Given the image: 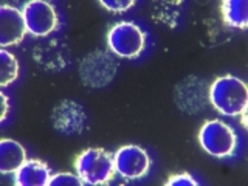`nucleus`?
<instances>
[{
    "label": "nucleus",
    "mask_w": 248,
    "mask_h": 186,
    "mask_svg": "<svg viewBox=\"0 0 248 186\" xmlns=\"http://www.w3.org/2000/svg\"><path fill=\"white\" fill-rule=\"evenodd\" d=\"M209 103L222 115L239 116L247 112L248 89L239 78L220 76L209 85Z\"/></svg>",
    "instance_id": "1"
},
{
    "label": "nucleus",
    "mask_w": 248,
    "mask_h": 186,
    "mask_svg": "<svg viewBox=\"0 0 248 186\" xmlns=\"http://www.w3.org/2000/svg\"><path fill=\"white\" fill-rule=\"evenodd\" d=\"M76 172L84 185L99 186L110 183L116 172L113 154L101 147L85 149L76 158Z\"/></svg>",
    "instance_id": "2"
},
{
    "label": "nucleus",
    "mask_w": 248,
    "mask_h": 186,
    "mask_svg": "<svg viewBox=\"0 0 248 186\" xmlns=\"http://www.w3.org/2000/svg\"><path fill=\"white\" fill-rule=\"evenodd\" d=\"M202 149L217 158L231 157L239 146V137L232 127L220 120L206 121L199 132Z\"/></svg>",
    "instance_id": "3"
},
{
    "label": "nucleus",
    "mask_w": 248,
    "mask_h": 186,
    "mask_svg": "<svg viewBox=\"0 0 248 186\" xmlns=\"http://www.w3.org/2000/svg\"><path fill=\"white\" fill-rule=\"evenodd\" d=\"M146 36L134 22H118L107 34L108 48L113 54L124 59H135L144 48Z\"/></svg>",
    "instance_id": "4"
},
{
    "label": "nucleus",
    "mask_w": 248,
    "mask_h": 186,
    "mask_svg": "<svg viewBox=\"0 0 248 186\" xmlns=\"http://www.w3.org/2000/svg\"><path fill=\"white\" fill-rule=\"evenodd\" d=\"M118 64L112 54L103 50H95L87 54L79 64V76L84 85L92 89H101L110 84L116 75Z\"/></svg>",
    "instance_id": "5"
},
{
    "label": "nucleus",
    "mask_w": 248,
    "mask_h": 186,
    "mask_svg": "<svg viewBox=\"0 0 248 186\" xmlns=\"http://www.w3.org/2000/svg\"><path fill=\"white\" fill-rule=\"evenodd\" d=\"M115 169L121 177L127 180H138L144 177L151 169V157L143 147L137 144H127L120 147L113 154Z\"/></svg>",
    "instance_id": "6"
},
{
    "label": "nucleus",
    "mask_w": 248,
    "mask_h": 186,
    "mask_svg": "<svg viewBox=\"0 0 248 186\" xmlns=\"http://www.w3.org/2000/svg\"><path fill=\"white\" fill-rule=\"evenodd\" d=\"M23 19L30 34L45 37L58 27V14L54 6L44 0H31L23 8Z\"/></svg>",
    "instance_id": "7"
},
{
    "label": "nucleus",
    "mask_w": 248,
    "mask_h": 186,
    "mask_svg": "<svg viewBox=\"0 0 248 186\" xmlns=\"http://www.w3.org/2000/svg\"><path fill=\"white\" fill-rule=\"evenodd\" d=\"M175 103L186 113H199L209 104V85L199 78H188L175 89Z\"/></svg>",
    "instance_id": "8"
},
{
    "label": "nucleus",
    "mask_w": 248,
    "mask_h": 186,
    "mask_svg": "<svg viewBox=\"0 0 248 186\" xmlns=\"http://www.w3.org/2000/svg\"><path fill=\"white\" fill-rule=\"evenodd\" d=\"M51 121L54 129L64 135H81L87 127L84 108L72 99H64L54 106Z\"/></svg>",
    "instance_id": "9"
},
{
    "label": "nucleus",
    "mask_w": 248,
    "mask_h": 186,
    "mask_svg": "<svg viewBox=\"0 0 248 186\" xmlns=\"http://www.w3.org/2000/svg\"><path fill=\"white\" fill-rule=\"evenodd\" d=\"M33 58L45 72H61L70 62V48L61 39L46 37L34 46Z\"/></svg>",
    "instance_id": "10"
},
{
    "label": "nucleus",
    "mask_w": 248,
    "mask_h": 186,
    "mask_svg": "<svg viewBox=\"0 0 248 186\" xmlns=\"http://www.w3.org/2000/svg\"><path fill=\"white\" fill-rule=\"evenodd\" d=\"M28 33L23 13L16 6L3 5L0 8V45H17Z\"/></svg>",
    "instance_id": "11"
},
{
    "label": "nucleus",
    "mask_w": 248,
    "mask_h": 186,
    "mask_svg": "<svg viewBox=\"0 0 248 186\" xmlns=\"http://www.w3.org/2000/svg\"><path fill=\"white\" fill-rule=\"evenodd\" d=\"M51 170L41 160H27L14 175V185L17 186H50Z\"/></svg>",
    "instance_id": "12"
},
{
    "label": "nucleus",
    "mask_w": 248,
    "mask_h": 186,
    "mask_svg": "<svg viewBox=\"0 0 248 186\" xmlns=\"http://www.w3.org/2000/svg\"><path fill=\"white\" fill-rule=\"evenodd\" d=\"M27 151L20 143L3 138L0 141V172L16 174L27 163Z\"/></svg>",
    "instance_id": "13"
},
{
    "label": "nucleus",
    "mask_w": 248,
    "mask_h": 186,
    "mask_svg": "<svg viewBox=\"0 0 248 186\" xmlns=\"http://www.w3.org/2000/svg\"><path fill=\"white\" fill-rule=\"evenodd\" d=\"M223 20L231 28H248V3L245 0H225L222 3Z\"/></svg>",
    "instance_id": "14"
},
{
    "label": "nucleus",
    "mask_w": 248,
    "mask_h": 186,
    "mask_svg": "<svg viewBox=\"0 0 248 186\" xmlns=\"http://www.w3.org/2000/svg\"><path fill=\"white\" fill-rule=\"evenodd\" d=\"M0 65H2V68H0V84H2V87H6L8 84L17 79L19 64L14 54L6 50H0Z\"/></svg>",
    "instance_id": "15"
},
{
    "label": "nucleus",
    "mask_w": 248,
    "mask_h": 186,
    "mask_svg": "<svg viewBox=\"0 0 248 186\" xmlns=\"http://www.w3.org/2000/svg\"><path fill=\"white\" fill-rule=\"evenodd\" d=\"M84 182L79 175L70 174V172H59L56 175H51L50 186H81Z\"/></svg>",
    "instance_id": "16"
},
{
    "label": "nucleus",
    "mask_w": 248,
    "mask_h": 186,
    "mask_svg": "<svg viewBox=\"0 0 248 186\" xmlns=\"http://www.w3.org/2000/svg\"><path fill=\"white\" fill-rule=\"evenodd\" d=\"M106 10L112 11V13H123L127 11L129 8L135 5L134 0H101L99 2Z\"/></svg>",
    "instance_id": "17"
},
{
    "label": "nucleus",
    "mask_w": 248,
    "mask_h": 186,
    "mask_svg": "<svg viewBox=\"0 0 248 186\" xmlns=\"http://www.w3.org/2000/svg\"><path fill=\"white\" fill-rule=\"evenodd\" d=\"M168 186H197V180H194V178L189 175V174H177V175H172L166 182Z\"/></svg>",
    "instance_id": "18"
},
{
    "label": "nucleus",
    "mask_w": 248,
    "mask_h": 186,
    "mask_svg": "<svg viewBox=\"0 0 248 186\" xmlns=\"http://www.w3.org/2000/svg\"><path fill=\"white\" fill-rule=\"evenodd\" d=\"M0 98H2V121H5L6 120V113H8V106H10V103H8V98H6V95L5 93H0Z\"/></svg>",
    "instance_id": "19"
}]
</instances>
